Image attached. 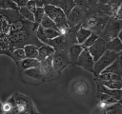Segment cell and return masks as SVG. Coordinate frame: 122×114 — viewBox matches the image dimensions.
<instances>
[{"instance_id": "6da1fadb", "label": "cell", "mask_w": 122, "mask_h": 114, "mask_svg": "<svg viewBox=\"0 0 122 114\" xmlns=\"http://www.w3.org/2000/svg\"><path fill=\"white\" fill-rule=\"evenodd\" d=\"M44 10H45V14L48 15L55 23L60 34L65 35L69 31L70 27L67 24V16L63 12V10L60 8L53 5L44 6Z\"/></svg>"}, {"instance_id": "7a4b0ae2", "label": "cell", "mask_w": 122, "mask_h": 114, "mask_svg": "<svg viewBox=\"0 0 122 114\" xmlns=\"http://www.w3.org/2000/svg\"><path fill=\"white\" fill-rule=\"evenodd\" d=\"M121 29H122V21L116 19L114 16H112L108 20L103 31L101 32L102 34L101 38H103L106 42H108L109 40L117 37Z\"/></svg>"}, {"instance_id": "3957f363", "label": "cell", "mask_w": 122, "mask_h": 114, "mask_svg": "<svg viewBox=\"0 0 122 114\" xmlns=\"http://www.w3.org/2000/svg\"><path fill=\"white\" fill-rule=\"evenodd\" d=\"M115 60H117V53L106 49V51L102 54V56L94 62L93 66V74L95 76L99 75L106 67H108L111 64H112Z\"/></svg>"}, {"instance_id": "277c9868", "label": "cell", "mask_w": 122, "mask_h": 114, "mask_svg": "<svg viewBox=\"0 0 122 114\" xmlns=\"http://www.w3.org/2000/svg\"><path fill=\"white\" fill-rule=\"evenodd\" d=\"M51 64H52L53 70L56 73L60 74L61 71L69 64H71L67 50H64V49H57V50H55L54 53H53V55H52Z\"/></svg>"}, {"instance_id": "5b68a950", "label": "cell", "mask_w": 122, "mask_h": 114, "mask_svg": "<svg viewBox=\"0 0 122 114\" xmlns=\"http://www.w3.org/2000/svg\"><path fill=\"white\" fill-rule=\"evenodd\" d=\"M86 11L87 10L81 9L80 7L75 6L71 10V12L67 15V24H68V26L70 28H73V27L81 24V22L83 21V19L85 17Z\"/></svg>"}, {"instance_id": "8992f818", "label": "cell", "mask_w": 122, "mask_h": 114, "mask_svg": "<svg viewBox=\"0 0 122 114\" xmlns=\"http://www.w3.org/2000/svg\"><path fill=\"white\" fill-rule=\"evenodd\" d=\"M88 51L92 55L93 61L94 62L97 61L102 56V54L106 51V41L103 38L98 37L96 41L88 48Z\"/></svg>"}, {"instance_id": "52a82bcc", "label": "cell", "mask_w": 122, "mask_h": 114, "mask_svg": "<svg viewBox=\"0 0 122 114\" xmlns=\"http://www.w3.org/2000/svg\"><path fill=\"white\" fill-rule=\"evenodd\" d=\"M75 65H77L78 66H81L82 68L93 73L94 61H93L92 55L90 54V52L88 51V49H83L82 50V52L79 55Z\"/></svg>"}, {"instance_id": "ba28073f", "label": "cell", "mask_w": 122, "mask_h": 114, "mask_svg": "<svg viewBox=\"0 0 122 114\" xmlns=\"http://www.w3.org/2000/svg\"><path fill=\"white\" fill-rule=\"evenodd\" d=\"M51 61H52V55L48 57L47 59L43 60L40 62L39 64V68L44 76V80L46 79H51L54 77V74L56 73L54 70H53V67H52V64H51Z\"/></svg>"}, {"instance_id": "9c48e42d", "label": "cell", "mask_w": 122, "mask_h": 114, "mask_svg": "<svg viewBox=\"0 0 122 114\" xmlns=\"http://www.w3.org/2000/svg\"><path fill=\"white\" fill-rule=\"evenodd\" d=\"M82 50H83V48L81 47V45H79V44L71 45L69 48V50L67 51L69 59H70V62L72 63V64H75L77 59H78V57H79V55L81 54Z\"/></svg>"}, {"instance_id": "30bf717a", "label": "cell", "mask_w": 122, "mask_h": 114, "mask_svg": "<svg viewBox=\"0 0 122 114\" xmlns=\"http://www.w3.org/2000/svg\"><path fill=\"white\" fill-rule=\"evenodd\" d=\"M54 51H55V49L52 47H51L49 45L43 44L42 46H40L38 48V57H37V60L39 62H41V61L47 59L48 57L53 55Z\"/></svg>"}, {"instance_id": "8fae6325", "label": "cell", "mask_w": 122, "mask_h": 114, "mask_svg": "<svg viewBox=\"0 0 122 114\" xmlns=\"http://www.w3.org/2000/svg\"><path fill=\"white\" fill-rule=\"evenodd\" d=\"M40 64V62L37 59H32V58H25L23 60H20L17 62L18 67L21 70H27L32 67H36L38 66Z\"/></svg>"}, {"instance_id": "7c38bea8", "label": "cell", "mask_w": 122, "mask_h": 114, "mask_svg": "<svg viewBox=\"0 0 122 114\" xmlns=\"http://www.w3.org/2000/svg\"><path fill=\"white\" fill-rule=\"evenodd\" d=\"M54 6L60 8L67 16L71 12V10L75 7V4L73 0H58Z\"/></svg>"}, {"instance_id": "4fadbf2b", "label": "cell", "mask_w": 122, "mask_h": 114, "mask_svg": "<svg viewBox=\"0 0 122 114\" xmlns=\"http://www.w3.org/2000/svg\"><path fill=\"white\" fill-rule=\"evenodd\" d=\"M106 49L118 53L122 50V42L118 37L109 40L108 42H106Z\"/></svg>"}, {"instance_id": "5bb4252c", "label": "cell", "mask_w": 122, "mask_h": 114, "mask_svg": "<svg viewBox=\"0 0 122 114\" xmlns=\"http://www.w3.org/2000/svg\"><path fill=\"white\" fill-rule=\"evenodd\" d=\"M99 100H100V102H99V105L98 106H99L100 109H102V108H104L106 106H109L111 104H114L118 103L112 96H110V95H108L106 93H102V92L99 95Z\"/></svg>"}, {"instance_id": "9a60e30c", "label": "cell", "mask_w": 122, "mask_h": 114, "mask_svg": "<svg viewBox=\"0 0 122 114\" xmlns=\"http://www.w3.org/2000/svg\"><path fill=\"white\" fill-rule=\"evenodd\" d=\"M38 48L35 45L32 44H28L23 47V49L25 51V56L26 58H32V59H37L38 57Z\"/></svg>"}, {"instance_id": "2e32d148", "label": "cell", "mask_w": 122, "mask_h": 114, "mask_svg": "<svg viewBox=\"0 0 122 114\" xmlns=\"http://www.w3.org/2000/svg\"><path fill=\"white\" fill-rule=\"evenodd\" d=\"M92 31L88 28H85L83 27H80L77 31H76V34H75V37H76V44H79V45H82L85 40L91 35Z\"/></svg>"}, {"instance_id": "e0dca14e", "label": "cell", "mask_w": 122, "mask_h": 114, "mask_svg": "<svg viewBox=\"0 0 122 114\" xmlns=\"http://www.w3.org/2000/svg\"><path fill=\"white\" fill-rule=\"evenodd\" d=\"M100 92L106 93V94L112 96L117 102H119L121 99V89H111V88H107L106 86L100 85Z\"/></svg>"}, {"instance_id": "ac0fdd59", "label": "cell", "mask_w": 122, "mask_h": 114, "mask_svg": "<svg viewBox=\"0 0 122 114\" xmlns=\"http://www.w3.org/2000/svg\"><path fill=\"white\" fill-rule=\"evenodd\" d=\"M101 73H115L122 76V68L119 65L118 60H115L112 64H111L108 67H106Z\"/></svg>"}, {"instance_id": "d6986e66", "label": "cell", "mask_w": 122, "mask_h": 114, "mask_svg": "<svg viewBox=\"0 0 122 114\" xmlns=\"http://www.w3.org/2000/svg\"><path fill=\"white\" fill-rule=\"evenodd\" d=\"M24 73L30 77V78H33V79H36V80H44V76L39 68V66H36V67H32V68H30V69H27V70H24Z\"/></svg>"}, {"instance_id": "ffe728a7", "label": "cell", "mask_w": 122, "mask_h": 114, "mask_svg": "<svg viewBox=\"0 0 122 114\" xmlns=\"http://www.w3.org/2000/svg\"><path fill=\"white\" fill-rule=\"evenodd\" d=\"M121 110V104L119 103H116L114 104H111L109 106H106L100 110V114H118Z\"/></svg>"}, {"instance_id": "44dd1931", "label": "cell", "mask_w": 122, "mask_h": 114, "mask_svg": "<svg viewBox=\"0 0 122 114\" xmlns=\"http://www.w3.org/2000/svg\"><path fill=\"white\" fill-rule=\"evenodd\" d=\"M97 78L99 81H122V76L115 73H100Z\"/></svg>"}, {"instance_id": "7402d4cb", "label": "cell", "mask_w": 122, "mask_h": 114, "mask_svg": "<svg viewBox=\"0 0 122 114\" xmlns=\"http://www.w3.org/2000/svg\"><path fill=\"white\" fill-rule=\"evenodd\" d=\"M40 26L43 27L44 28H52V29H55V30H58L57 28V26L55 25V23L48 16V15H44L43 19L41 20L40 22Z\"/></svg>"}, {"instance_id": "603a6c76", "label": "cell", "mask_w": 122, "mask_h": 114, "mask_svg": "<svg viewBox=\"0 0 122 114\" xmlns=\"http://www.w3.org/2000/svg\"><path fill=\"white\" fill-rule=\"evenodd\" d=\"M99 84L111 89L122 88V81H99Z\"/></svg>"}, {"instance_id": "cb8c5ba5", "label": "cell", "mask_w": 122, "mask_h": 114, "mask_svg": "<svg viewBox=\"0 0 122 114\" xmlns=\"http://www.w3.org/2000/svg\"><path fill=\"white\" fill-rule=\"evenodd\" d=\"M0 10H19V7L11 0H0Z\"/></svg>"}, {"instance_id": "d4e9b609", "label": "cell", "mask_w": 122, "mask_h": 114, "mask_svg": "<svg viewBox=\"0 0 122 114\" xmlns=\"http://www.w3.org/2000/svg\"><path fill=\"white\" fill-rule=\"evenodd\" d=\"M19 13L21 14V16L25 19V20H27V21H29V22H31V23H34V16H33V13L31 12V11H30L26 7H21V8H19Z\"/></svg>"}, {"instance_id": "484cf974", "label": "cell", "mask_w": 122, "mask_h": 114, "mask_svg": "<svg viewBox=\"0 0 122 114\" xmlns=\"http://www.w3.org/2000/svg\"><path fill=\"white\" fill-rule=\"evenodd\" d=\"M16 63L20 60H23L26 58L25 56V51L22 48H15L11 51V56H10Z\"/></svg>"}, {"instance_id": "4316f807", "label": "cell", "mask_w": 122, "mask_h": 114, "mask_svg": "<svg viewBox=\"0 0 122 114\" xmlns=\"http://www.w3.org/2000/svg\"><path fill=\"white\" fill-rule=\"evenodd\" d=\"M99 36L96 34V33H94V32H92V33H91V35L85 40V42L81 45V47L83 48V49H88L95 41H96V39L98 38Z\"/></svg>"}, {"instance_id": "83f0119b", "label": "cell", "mask_w": 122, "mask_h": 114, "mask_svg": "<svg viewBox=\"0 0 122 114\" xmlns=\"http://www.w3.org/2000/svg\"><path fill=\"white\" fill-rule=\"evenodd\" d=\"M45 15V10H44V7H37L35 11L33 12V16H34V23L36 24H39L40 25V22L41 20L43 19Z\"/></svg>"}, {"instance_id": "f1b7e54d", "label": "cell", "mask_w": 122, "mask_h": 114, "mask_svg": "<svg viewBox=\"0 0 122 114\" xmlns=\"http://www.w3.org/2000/svg\"><path fill=\"white\" fill-rule=\"evenodd\" d=\"M44 34H45V37L47 38V40H51V39L61 35L58 30H55L52 28H44Z\"/></svg>"}, {"instance_id": "f546056e", "label": "cell", "mask_w": 122, "mask_h": 114, "mask_svg": "<svg viewBox=\"0 0 122 114\" xmlns=\"http://www.w3.org/2000/svg\"><path fill=\"white\" fill-rule=\"evenodd\" d=\"M86 90H87V86L82 82L77 83L75 85V86H74V91L77 94H83V93H85Z\"/></svg>"}, {"instance_id": "4dcf8cb0", "label": "cell", "mask_w": 122, "mask_h": 114, "mask_svg": "<svg viewBox=\"0 0 122 114\" xmlns=\"http://www.w3.org/2000/svg\"><path fill=\"white\" fill-rule=\"evenodd\" d=\"M75 6L80 7L81 9L88 10H89V6H88V0H73Z\"/></svg>"}, {"instance_id": "1f68e13d", "label": "cell", "mask_w": 122, "mask_h": 114, "mask_svg": "<svg viewBox=\"0 0 122 114\" xmlns=\"http://www.w3.org/2000/svg\"><path fill=\"white\" fill-rule=\"evenodd\" d=\"M30 11H31L32 13L35 11V10H36V8H37V5H36V2L34 1V0H29L28 2H27V4H26V6H25Z\"/></svg>"}, {"instance_id": "d6a6232c", "label": "cell", "mask_w": 122, "mask_h": 114, "mask_svg": "<svg viewBox=\"0 0 122 114\" xmlns=\"http://www.w3.org/2000/svg\"><path fill=\"white\" fill-rule=\"evenodd\" d=\"M114 17H115L116 19L122 21V2L120 3V5H119V7H118V9H117V10H116V13H115Z\"/></svg>"}, {"instance_id": "836d02e7", "label": "cell", "mask_w": 122, "mask_h": 114, "mask_svg": "<svg viewBox=\"0 0 122 114\" xmlns=\"http://www.w3.org/2000/svg\"><path fill=\"white\" fill-rule=\"evenodd\" d=\"M11 108H12V106H11V104L9 102H6L5 104H2V110H3V112H10L11 110Z\"/></svg>"}, {"instance_id": "e575fe53", "label": "cell", "mask_w": 122, "mask_h": 114, "mask_svg": "<svg viewBox=\"0 0 122 114\" xmlns=\"http://www.w3.org/2000/svg\"><path fill=\"white\" fill-rule=\"evenodd\" d=\"M11 1H13L19 8H21V7H25L29 0H11Z\"/></svg>"}, {"instance_id": "d590c367", "label": "cell", "mask_w": 122, "mask_h": 114, "mask_svg": "<svg viewBox=\"0 0 122 114\" xmlns=\"http://www.w3.org/2000/svg\"><path fill=\"white\" fill-rule=\"evenodd\" d=\"M98 1H99V0H88L89 9H93V8H95L96 5L98 4Z\"/></svg>"}, {"instance_id": "8d00e7d4", "label": "cell", "mask_w": 122, "mask_h": 114, "mask_svg": "<svg viewBox=\"0 0 122 114\" xmlns=\"http://www.w3.org/2000/svg\"><path fill=\"white\" fill-rule=\"evenodd\" d=\"M57 1L58 0H42V3L44 6H46V5H53L54 6Z\"/></svg>"}, {"instance_id": "74e56055", "label": "cell", "mask_w": 122, "mask_h": 114, "mask_svg": "<svg viewBox=\"0 0 122 114\" xmlns=\"http://www.w3.org/2000/svg\"><path fill=\"white\" fill-rule=\"evenodd\" d=\"M117 60H118L119 65H120V66H121V68H122V50L117 53Z\"/></svg>"}, {"instance_id": "f35d334b", "label": "cell", "mask_w": 122, "mask_h": 114, "mask_svg": "<svg viewBox=\"0 0 122 114\" xmlns=\"http://www.w3.org/2000/svg\"><path fill=\"white\" fill-rule=\"evenodd\" d=\"M34 1L36 2L37 7H44V5H43V3H42V0H34Z\"/></svg>"}, {"instance_id": "ab89813d", "label": "cell", "mask_w": 122, "mask_h": 114, "mask_svg": "<svg viewBox=\"0 0 122 114\" xmlns=\"http://www.w3.org/2000/svg\"><path fill=\"white\" fill-rule=\"evenodd\" d=\"M117 37H118V38L120 39V41L122 42V29L119 31V33H118V36H117Z\"/></svg>"}, {"instance_id": "60d3db41", "label": "cell", "mask_w": 122, "mask_h": 114, "mask_svg": "<svg viewBox=\"0 0 122 114\" xmlns=\"http://www.w3.org/2000/svg\"><path fill=\"white\" fill-rule=\"evenodd\" d=\"M2 113H4V112H3V110H2V103L0 102V114H2Z\"/></svg>"}, {"instance_id": "b9f144b4", "label": "cell", "mask_w": 122, "mask_h": 114, "mask_svg": "<svg viewBox=\"0 0 122 114\" xmlns=\"http://www.w3.org/2000/svg\"><path fill=\"white\" fill-rule=\"evenodd\" d=\"M118 103H119V104L122 105V88H121V99H120V101H119Z\"/></svg>"}, {"instance_id": "7bdbcfd3", "label": "cell", "mask_w": 122, "mask_h": 114, "mask_svg": "<svg viewBox=\"0 0 122 114\" xmlns=\"http://www.w3.org/2000/svg\"><path fill=\"white\" fill-rule=\"evenodd\" d=\"M3 114H10V112H4Z\"/></svg>"}]
</instances>
